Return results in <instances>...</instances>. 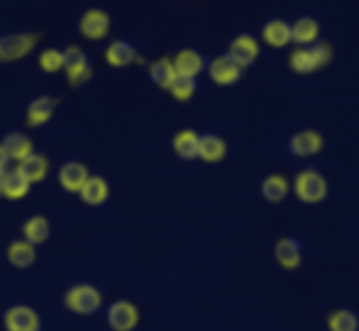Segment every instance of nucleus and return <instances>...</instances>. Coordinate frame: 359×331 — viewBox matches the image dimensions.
Returning a JSON list of instances; mask_svg holds the SVG:
<instances>
[{
	"label": "nucleus",
	"instance_id": "f257e3e1",
	"mask_svg": "<svg viewBox=\"0 0 359 331\" xmlns=\"http://www.w3.org/2000/svg\"><path fill=\"white\" fill-rule=\"evenodd\" d=\"M293 193L302 203L316 205L325 202L330 193L328 179L318 170V168L307 167L298 172L293 179Z\"/></svg>",
	"mask_w": 359,
	"mask_h": 331
},
{
	"label": "nucleus",
	"instance_id": "f03ea898",
	"mask_svg": "<svg viewBox=\"0 0 359 331\" xmlns=\"http://www.w3.org/2000/svg\"><path fill=\"white\" fill-rule=\"evenodd\" d=\"M63 305L76 316H93L104 305V295L95 284L76 283L63 293Z\"/></svg>",
	"mask_w": 359,
	"mask_h": 331
},
{
	"label": "nucleus",
	"instance_id": "7ed1b4c3",
	"mask_svg": "<svg viewBox=\"0 0 359 331\" xmlns=\"http://www.w3.org/2000/svg\"><path fill=\"white\" fill-rule=\"evenodd\" d=\"M333 58V49L328 42H316L309 48H297L290 55V67L300 76H309L325 69Z\"/></svg>",
	"mask_w": 359,
	"mask_h": 331
},
{
	"label": "nucleus",
	"instance_id": "20e7f679",
	"mask_svg": "<svg viewBox=\"0 0 359 331\" xmlns=\"http://www.w3.org/2000/svg\"><path fill=\"white\" fill-rule=\"evenodd\" d=\"M41 35L35 32H14L0 37V63L20 62L35 49Z\"/></svg>",
	"mask_w": 359,
	"mask_h": 331
},
{
	"label": "nucleus",
	"instance_id": "39448f33",
	"mask_svg": "<svg viewBox=\"0 0 359 331\" xmlns=\"http://www.w3.org/2000/svg\"><path fill=\"white\" fill-rule=\"evenodd\" d=\"M63 70L70 86H81L93 76V65L79 46L72 44L63 49Z\"/></svg>",
	"mask_w": 359,
	"mask_h": 331
},
{
	"label": "nucleus",
	"instance_id": "423d86ee",
	"mask_svg": "<svg viewBox=\"0 0 359 331\" xmlns=\"http://www.w3.org/2000/svg\"><path fill=\"white\" fill-rule=\"evenodd\" d=\"M139 309L130 300H116L105 311V321L112 331H133L139 325Z\"/></svg>",
	"mask_w": 359,
	"mask_h": 331
},
{
	"label": "nucleus",
	"instance_id": "0eeeda50",
	"mask_svg": "<svg viewBox=\"0 0 359 331\" xmlns=\"http://www.w3.org/2000/svg\"><path fill=\"white\" fill-rule=\"evenodd\" d=\"M207 74H209L210 81L221 88H228L237 84L244 76V69L237 65L230 56L224 55L214 56L212 60L207 62Z\"/></svg>",
	"mask_w": 359,
	"mask_h": 331
},
{
	"label": "nucleus",
	"instance_id": "6e6552de",
	"mask_svg": "<svg viewBox=\"0 0 359 331\" xmlns=\"http://www.w3.org/2000/svg\"><path fill=\"white\" fill-rule=\"evenodd\" d=\"M4 328L6 331H41V316L30 305H13L4 312Z\"/></svg>",
	"mask_w": 359,
	"mask_h": 331
},
{
	"label": "nucleus",
	"instance_id": "1a4fd4ad",
	"mask_svg": "<svg viewBox=\"0 0 359 331\" xmlns=\"http://www.w3.org/2000/svg\"><path fill=\"white\" fill-rule=\"evenodd\" d=\"M226 55L237 63L241 69H248V67L255 65L256 60L259 56V42L256 41L255 35L251 34H241L230 42Z\"/></svg>",
	"mask_w": 359,
	"mask_h": 331
},
{
	"label": "nucleus",
	"instance_id": "9d476101",
	"mask_svg": "<svg viewBox=\"0 0 359 331\" xmlns=\"http://www.w3.org/2000/svg\"><path fill=\"white\" fill-rule=\"evenodd\" d=\"M111 30V16L102 9H90L81 16L79 32L88 41H102Z\"/></svg>",
	"mask_w": 359,
	"mask_h": 331
},
{
	"label": "nucleus",
	"instance_id": "9b49d317",
	"mask_svg": "<svg viewBox=\"0 0 359 331\" xmlns=\"http://www.w3.org/2000/svg\"><path fill=\"white\" fill-rule=\"evenodd\" d=\"M323 146H325V139L321 133L311 128L297 132L287 140V151L298 158L314 156V154L321 153Z\"/></svg>",
	"mask_w": 359,
	"mask_h": 331
},
{
	"label": "nucleus",
	"instance_id": "f8f14e48",
	"mask_svg": "<svg viewBox=\"0 0 359 331\" xmlns=\"http://www.w3.org/2000/svg\"><path fill=\"white\" fill-rule=\"evenodd\" d=\"M56 105H58V102L51 95H39V97H35L27 107V114H25L27 125L30 128H39V126L48 125L53 119V116H55Z\"/></svg>",
	"mask_w": 359,
	"mask_h": 331
},
{
	"label": "nucleus",
	"instance_id": "ddd939ff",
	"mask_svg": "<svg viewBox=\"0 0 359 331\" xmlns=\"http://www.w3.org/2000/svg\"><path fill=\"white\" fill-rule=\"evenodd\" d=\"M88 177H90V170L81 161L69 160L58 168V184L67 193H79Z\"/></svg>",
	"mask_w": 359,
	"mask_h": 331
},
{
	"label": "nucleus",
	"instance_id": "4468645a",
	"mask_svg": "<svg viewBox=\"0 0 359 331\" xmlns=\"http://www.w3.org/2000/svg\"><path fill=\"white\" fill-rule=\"evenodd\" d=\"M319 34H321L319 21L312 16H300L291 23V42L300 48H309L319 42Z\"/></svg>",
	"mask_w": 359,
	"mask_h": 331
},
{
	"label": "nucleus",
	"instance_id": "2eb2a0df",
	"mask_svg": "<svg viewBox=\"0 0 359 331\" xmlns=\"http://www.w3.org/2000/svg\"><path fill=\"white\" fill-rule=\"evenodd\" d=\"M277 263L284 270H297L302 265V244L294 237H283L277 241L276 249H273Z\"/></svg>",
	"mask_w": 359,
	"mask_h": 331
},
{
	"label": "nucleus",
	"instance_id": "dca6fc26",
	"mask_svg": "<svg viewBox=\"0 0 359 331\" xmlns=\"http://www.w3.org/2000/svg\"><path fill=\"white\" fill-rule=\"evenodd\" d=\"M104 58L107 62V65L114 67V69H123V67H128L132 63H135L139 60V53L133 48L132 42L118 39V41H112L105 48Z\"/></svg>",
	"mask_w": 359,
	"mask_h": 331
},
{
	"label": "nucleus",
	"instance_id": "f3484780",
	"mask_svg": "<svg viewBox=\"0 0 359 331\" xmlns=\"http://www.w3.org/2000/svg\"><path fill=\"white\" fill-rule=\"evenodd\" d=\"M172 62H174V67L175 70H177V74H182V76L198 77L200 74H203L207 70L205 56H203L200 51H196V49H191V48L181 49Z\"/></svg>",
	"mask_w": 359,
	"mask_h": 331
},
{
	"label": "nucleus",
	"instance_id": "a211bd4d",
	"mask_svg": "<svg viewBox=\"0 0 359 331\" xmlns=\"http://www.w3.org/2000/svg\"><path fill=\"white\" fill-rule=\"evenodd\" d=\"M262 37L270 48H286L291 44V21L284 18H273L269 20L262 28Z\"/></svg>",
	"mask_w": 359,
	"mask_h": 331
},
{
	"label": "nucleus",
	"instance_id": "6ab92c4d",
	"mask_svg": "<svg viewBox=\"0 0 359 331\" xmlns=\"http://www.w3.org/2000/svg\"><path fill=\"white\" fill-rule=\"evenodd\" d=\"M77 195L81 196V202L86 203V205L100 207L109 200L111 189H109V182L102 175L90 174V177L86 179V182H84Z\"/></svg>",
	"mask_w": 359,
	"mask_h": 331
},
{
	"label": "nucleus",
	"instance_id": "aec40b11",
	"mask_svg": "<svg viewBox=\"0 0 359 331\" xmlns=\"http://www.w3.org/2000/svg\"><path fill=\"white\" fill-rule=\"evenodd\" d=\"M228 153L226 140L217 133H202L198 140V160L205 163H219Z\"/></svg>",
	"mask_w": 359,
	"mask_h": 331
},
{
	"label": "nucleus",
	"instance_id": "412c9836",
	"mask_svg": "<svg viewBox=\"0 0 359 331\" xmlns=\"http://www.w3.org/2000/svg\"><path fill=\"white\" fill-rule=\"evenodd\" d=\"M0 147L7 153V156L11 158V161L25 160L27 156H30L34 153V142L28 135H25L23 132H9L0 139Z\"/></svg>",
	"mask_w": 359,
	"mask_h": 331
},
{
	"label": "nucleus",
	"instance_id": "4be33fe9",
	"mask_svg": "<svg viewBox=\"0 0 359 331\" xmlns=\"http://www.w3.org/2000/svg\"><path fill=\"white\" fill-rule=\"evenodd\" d=\"M32 182L21 174V170L18 167L9 168L6 174L2 175V196H6L7 200H16L25 198V196L30 193Z\"/></svg>",
	"mask_w": 359,
	"mask_h": 331
},
{
	"label": "nucleus",
	"instance_id": "5701e85b",
	"mask_svg": "<svg viewBox=\"0 0 359 331\" xmlns=\"http://www.w3.org/2000/svg\"><path fill=\"white\" fill-rule=\"evenodd\" d=\"M53 227L49 223V219L42 214H35V216L28 217L27 221L21 227V234H23V241L28 242L35 248V245H41L51 237Z\"/></svg>",
	"mask_w": 359,
	"mask_h": 331
},
{
	"label": "nucleus",
	"instance_id": "b1692460",
	"mask_svg": "<svg viewBox=\"0 0 359 331\" xmlns=\"http://www.w3.org/2000/svg\"><path fill=\"white\" fill-rule=\"evenodd\" d=\"M198 140L200 133L191 128H184L175 133L172 139V149H174L175 156L184 161L198 160Z\"/></svg>",
	"mask_w": 359,
	"mask_h": 331
},
{
	"label": "nucleus",
	"instance_id": "393cba45",
	"mask_svg": "<svg viewBox=\"0 0 359 331\" xmlns=\"http://www.w3.org/2000/svg\"><path fill=\"white\" fill-rule=\"evenodd\" d=\"M291 184L286 175L270 174L259 184V193L269 203H280L290 195Z\"/></svg>",
	"mask_w": 359,
	"mask_h": 331
},
{
	"label": "nucleus",
	"instance_id": "a878e982",
	"mask_svg": "<svg viewBox=\"0 0 359 331\" xmlns=\"http://www.w3.org/2000/svg\"><path fill=\"white\" fill-rule=\"evenodd\" d=\"M6 256L11 266H14L18 270H27L37 259V251H35L34 245L25 242L23 238H20V241H13L7 245Z\"/></svg>",
	"mask_w": 359,
	"mask_h": 331
},
{
	"label": "nucleus",
	"instance_id": "bb28decb",
	"mask_svg": "<svg viewBox=\"0 0 359 331\" xmlns=\"http://www.w3.org/2000/svg\"><path fill=\"white\" fill-rule=\"evenodd\" d=\"M18 168H20L21 174H23L32 184H35V182H41L46 179V175H48L49 172V161L44 154L34 151L30 156H27L25 160H21L20 163H18Z\"/></svg>",
	"mask_w": 359,
	"mask_h": 331
},
{
	"label": "nucleus",
	"instance_id": "cd10ccee",
	"mask_svg": "<svg viewBox=\"0 0 359 331\" xmlns=\"http://www.w3.org/2000/svg\"><path fill=\"white\" fill-rule=\"evenodd\" d=\"M175 74L177 70H175L172 58H158L149 65V79L161 90H168Z\"/></svg>",
	"mask_w": 359,
	"mask_h": 331
},
{
	"label": "nucleus",
	"instance_id": "c85d7f7f",
	"mask_svg": "<svg viewBox=\"0 0 359 331\" xmlns=\"http://www.w3.org/2000/svg\"><path fill=\"white\" fill-rule=\"evenodd\" d=\"M330 331H359V316L351 309H339L328 316Z\"/></svg>",
	"mask_w": 359,
	"mask_h": 331
},
{
	"label": "nucleus",
	"instance_id": "c756f323",
	"mask_svg": "<svg viewBox=\"0 0 359 331\" xmlns=\"http://www.w3.org/2000/svg\"><path fill=\"white\" fill-rule=\"evenodd\" d=\"M196 88H198V81L196 77L182 76V74H175L174 81L168 86L172 97L177 102H188L193 95L196 93Z\"/></svg>",
	"mask_w": 359,
	"mask_h": 331
},
{
	"label": "nucleus",
	"instance_id": "7c9ffc66",
	"mask_svg": "<svg viewBox=\"0 0 359 331\" xmlns=\"http://www.w3.org/2000/svg\"><path fill=\"white\" fill-rule=\"evenodd\" d=\"M39 67L48 74H56L63 70V51L56 48H48L39 55Z\"/></svg>",
	"mask_w": 359,
	"mask_h": 331
},
{
	"label": "nucleus",
	"instance_id": "2f4dec72",
	"mask_svg": "<svg viewBox=\"0 0 359 331\" xmlns=\"http://www.w3.org/2000/svg\"><path fill=\"white\" fill-rule=\"evenodd\" d=\"M9 168H11V158L7 156L6 151H4L2 147H0V175L6 174V172L9 170Z\"/></svg>",
	"mask_w": 359,
	"mask_h": 331
},
{
	"label": "nucleus",
	"instance_id": "473e14b6",
	"mask_svg": "<svg viewBox=\"0 0 359 331\" xmlns=\"http://www.w3.org/2000/svg\"><path fill=\"white\" fill-rule=\"evenodd\" d=\"M0 196H2V175H0Z\"/></svg>",
	"mask_w": 359,
	"mask_h": 331
}]
</instances>
